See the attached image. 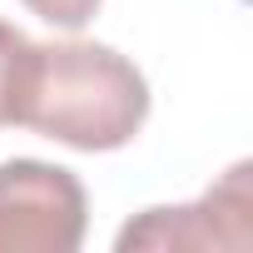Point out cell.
<instances>
[{
  "mask_svg": "<svg viewBox=\"0 0 253 253\" xmlns=\"http://www.w3.org/2000/svg\"><path fill=\"white\" fill-rule=\"evenodd\" d=\"M149 119V84L119 50L99 40H30L15 70L10 124L84 149H124Z\"/></svg>",
  "mask_w": 253,
  "mask_h": 253,
  "instance_id": "cell-1",
  "label": "cell"
},
{
  "mask_svg": "<svg viewBox=\"0 0 253 253\" xmlns=\"http://www.w3.org/2000/svg\"><path fill=\"white\" fill-rule=\"evenodd\" d=\"M89 228L84 184L40 159L0 164V253H75Z\"/></svg>",
  "mask_w": 253,
  "mask_h": 253,
  "instance_id": "cell-2",
  "label": "cell"
},
{
  "mask_svg": "<svg viewBox=\"0 0 253 253\" xmlns=\"http://www.w3.org/2000/svg\"><path fill=\"white\" fill-rule=\"evenodd\" d=\"M248 164H233L218 189L189 209H149L119 228V253L129 248H243L248 243Z\"/></svg>",
  "mask_w": 253,
  "mask_h": 253,
  "instance_id": "cell-3",
  "label": "cell"
},
{
  "mask_svg": "<svg viewBox=\"0 0 253 253\" xmlns=\"http://www.w3.org/2000/svg\"><path fill=\"white\" fill-rule=\"evenodd\" d=\"M25 45H30L25 30H15V25L0 20V129H5L10 114H15V70H20Z\"/></svg>",
  "mask_w": 253,
  "mask_h": 253,
  "instance_id": "cell-4",
  "label": "cell"
},
{
  "mask_svg": "<svg viewBox=\"0 0 253 253\" xmlns=\"http://www.w3.org/2000/svg\"><path fill=\"white\" fill-rule=\"evenodd\" d=\"M20 5L30 15H40L45 25H60V30H80L94 20V10L104 5V0H20Z\"/></svg>",
  "mask_w": 253,
  "mask_h": 253,
  "instance_id": "cell-5",
  "label": "cell"
}]
</instances>
